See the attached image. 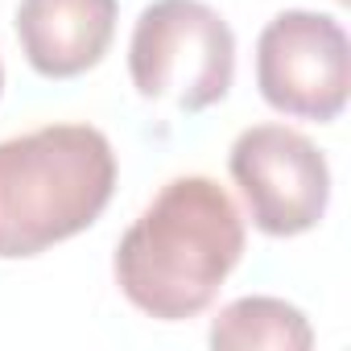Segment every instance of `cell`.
I'll use <instances>...</instances> for the list:
<instances>
[{
    "label": "cell",
    "mask_w": 351,
    "mask_h": 351,
    "mask_svg": "<svg viewBox=\"0 0 351 351\" xmlns=\"http://www.w3.org/2000/svg\"><path fill=\"white\" fill-rule=\"evenodd\" d=\"M244 256V219L207 173L169 178L116 244L120 293L157 322L203 314Z\"/></svg>",
    "instance_id": "1"
},
{
    "label": "cell",
    "mask_w": 351,
    "mask_h": 351,
    "mask_svg": "<svg viewBox=\"0 0 351 351\" xmlns=\"http://www.w3.org/2000/svg\"><path fill=\"white\" fill-rule=\"evenodd\" d=\"M112 191L116 153L91 124H46L0 141V261L42 256L87 232Z\"/></svg>",
    "instance_id": "2"
},
{
    "label": "cell",
    "mask_w": 351,
    "mask_h": 351,
    "mask_svg": "<svg viewBox=\"0 0 351 351\" xmlns=\"http://www.w3.org/2000/svg\"><path fill=\"white\" fill-rule=\"evenodd\" d=\"M128 75L141 99L207 112L236 79V34L203 0H153L128 42Z\"/></svg>",
    "instance_id": "3"
},
{
    "label": "cell",
    "mask_w": 351,
    "mask_h": 351,
    "mask_svg": "<svg viewBox=\"0 0 351 351\" xmlns=\"http://www.w3.org/2000/svg\"><path fill=\"white\" fill-rule=\"evenodd\" d=\"M228 169L248 203L252 228L273 240L302 236L318 228V219L326 215L330 165L322 149L298 128L285 124L244 128L232 145Z\"/></svg>",
    "instance_id": "4"
},
{
    "label": "cell",
    "mask_w": 351,
    "mask_h": 351,
    "mask_svg": "<svg viewBox=\"0 0 351 351\" xmlns=\"http://www.w3.org/2000/svg\"><path fill=\"white\" fill-rule=\"evenodd\" d=\"M256 87L281 116L314 124L339 120L351 87L343 25L310 9L277 13L256 38Z\"/></svg>",
    "instance_id": "5"
},
{
    "label": "cell",
    "mask_w": 351,
    "mask_h": 351,
    "mask_svg": "<svg viewBox=\"0 0 351 351\" xmlns=\"http://www.w3.org/2000/svg\"><path fill=\"white\" fill-rule=\"evenodd\" d=\"M116 38V0H21L17 42L42 79H75L104 62Z\"/></svg>",
    "instance_id": "6"
},
{
    "label": "cell",
    "mask_w": 351,
    "mask_h": 351,
    "mask_svg": "<svg viewBox=\"0 0 351 351\" xmlns=\"http://www.w3.org/2000/svg\"><path fill=\"white\" fill-rule=\"evenodd\" d=\"M211 347L215 351H310L314 347V330L306 322V314L298 306H289L285 298H236L228 302L215 322H211Z\"/></svg>",
    "instance_id": "7"
},
{
    "label": "cell",
    "mask_w": 351,
    "mask_h": 351,
    "mask_svg": "<svg viewBox=\"0 0 351 351\" xmlns=\"http://www.w3.org/2000/svg\"><path fill=\"white\" fill-rule=\"evenodd\" d=\"M0 87H5V66H0Z\"/></svg>",
    "instance_id": "8"
}]
</instances>
